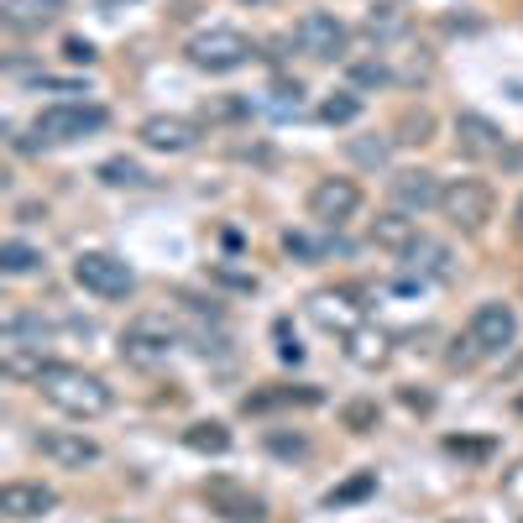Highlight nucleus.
Returning <instances> with one entry per match:
<instances>
[{
	"label": "nucleus",
	"mask_w": 523,
	"mask_h": 523,
	"mask_svg": "<svg viewBox=\"0 0 523 523\" xmlns=\"http://www.w3.org/2000/svg\"><path fill=\"white\" fill-rule=\"evenodd\" d=\"M37 393L48 398L58 414H68V419H100V414H110L105 377L84 372V367H68V361H53V367L37 377Z\"/></svg>",
	"instance_id": "nucleus-1"
},
{
	"label": "nucleus",
	"mask_w": 523,
	"mask_h": 523,
	"mask_svg": "<svg viewBox=\"0 0 523 523\" xmlns=\"http://www.w3.org/2000/svg\"><path fill=\"white\" fill-rule=\"evenodd\" d=\"M184 58L199 74H236V68H246L257 58V42L236 27H210V32H194L184 42Z\"/></svg>",
	"instance_id": "nucleus-2"
},
{
	"label": "nucleus",
	"mask_w": 523,
	"mask_h": 523,
	"mask_svg": "<svg viewBox=\"0 0 523 523\" xmlns=\"http://www.w3.org/2000/svg\"><path fill=\"white\" fill-rule=\"evenodd\" d=\"M110 126V110L95 105V100H58L48 110H37L32 131L42 136L48 147H68V142H84V136H95Z\"/></svg>",
	"instance_id": "nucleus-3"
},
{
	"label": "nucleus",
	"mask_w": 523,
	"mask_h": 523,
	"mask_svg": "<svg viewBox=\"0 0 523 523\" xmlns=\"http://www.w3.org/2000/svg\"><path fill=\"white\" fill-rule=\"evenodd\" d=\"M492 210H497V194H492L487 178H450L445 194H440V215L456 225L461 236H482Z\"/></svg>",
	"instance_id": "nucleus-4"
},
{
	"label": "nucleus",
	"mask_w": 523,
	"mask_h": 523,
	"mask_svg": "<svg viewBox=\"0 0 523 523\" xmlns=\"http://www.w3.org/2000/svg\"><path fill=\"white\" fill-rule=\"evenodd\" d=\"M178 351V325H168L163 314H136V320L121 330V361L126 367H163V361Z\"/></svg>",
	"instance_id": "nucleus-5"
},
{
	"label": "nucleus",
	"mask_w": 523,
	"mask_h": 523,
	"mask_svg": "<svg viewBox=\"0 0 523 523\" xmlns=\"http://www.w3.org/2000/svg\"><path fill=\"white\" fill-rule=\"evenodd\" d=\"M74 283L84 293H95V299H131L136 272L121 257H110V252H79L74 257Z\"/></svg>",
	"instance_id": "nucleus-6"
},
{
	"label": "nucleus",
	"mask_w": 523,
	"mask_h": 523,
	"mask_svg": "<svg viewBox=\"0 0 523 523\" xmlns=\"http://www.w3.org/2000/svg\"><path fill=\"white\" fill-rule=\"evenodd\" d=\"M356 210H361L356 178H320V184L309 189V220L320 225V231H340L346 220H356Z\"/></svg>",
	"instance_id": "nucleus-7"
},
{
	"label": "nucleus",
	"mask_w": 523,
	"mask_h": 523,
	"mask_svg": "<svg viewBox=\"0 0 523 523\" xmlns=\"http://www.w3.org/2000/svg\"><path fill=\"white\" fill-rule=\"evenodd\" d=\"M288 37H293V48H299V53L320 58V63H335L340 53H346V42H351L346 21L330 16V11H309V16H299Z\"/></svg>",
	"instance_id": "nucleus-8"
},
{
	"label": "nucleus",
	"mask_w": 523,
	"mask_h": 523,
	"mask_svg": "<svg viewBox=\"0 0 523 523\" xmlns=\"http://www.w3.org/2000/svg\"><path fill=\"white\" fill-rule=\"evenodd\" d=\"M466 335L476 340V351H482V356L508 351L513 340H518V314H513V304H503V299L476 304V309H471V325H466Z\"/></svg>",
	"instance_id": "nucleus-9"
},
{
	"label": "nucleus",
	"mask_w": 523,
	"mask_h": 523,
	"mask_svg": "<svg viewBox=\"0 0 523 523\" xmlns=\"http://www.w3.org/2000/svg\"><path fill=\"white\" fill-rule=\"evenodd\" d=\"M456 147L466 157H476V163H487V157L508 152V136H503V126H497L492 116H482V110H461V116H456Z\"/></svg>",
	"instance_id": "nucleus-10"
},
{
	"label": "nucleus",
	"mask_w": 523,
	"mask_h": 523,
	"mask_svg": "<svg viewBox=\"0 0 523 523\" xmlns=\"http://www.w3.org/2000/svg\"><path fill=\"white\" fill-rule=\"evenodd\" d=\"M204 503H210L220 518H231V523H262L267 518V503L252 492V487H241L231 482V476H215L210 487H204Z\"/></svg>",
	"instance_id": "nucleus-11"
},
{
	"label": "nucleus",
	"mask_w": 523,
	"mask_h": 523,
	"mask_svg": "<svg viewBox=\"0 0 523 523\" xmlns=\"http://www.w3.org/2000/svg\"><path fill=\"white\" fill-rule=\"evenodd\" d=\"M48 461H58L63 471H84V466H95L100 461V445L79 435V429H42V435L32 440Z\"/></svg>",
	"instance_id": "nucleus-12"
},
{
	"label": "nucleus",
	"mask_w": 523,
	"mask_h": 523,
	"mask_svg": "<svg viewBox=\"0 0 523 523\" xmlns=\"http://www.w3.org/2000/svg\"><path fill=\"white\" fill-rule=\"evenodd\" d=\"M58 508V492L48 482H6L0 487V513L11 523H27V518H48Z\"/></svg>",
	"instance_id": "nucleus-13"
},
{
	"label": "nucleus",
	"mask_w": 523,
	"mask_h": 523,
	"mask_svg": "<svg viewBox=\"0 0 523 523\" xmlns=\"http://www.w3.org/2000/svg\"><path fill=\"white\" fill-rule=\"evenodd\" d=\"M356 299H361V288H320V293L309 299V314H314L325 330H340V335H346V330L361 325V309H367V304H356Z\"/></svg>",
	"instance_id": "nucleus-14"
},
{
	"label": "nucleus",
	"mask_w": 523,
	"mask_h": 523,
	"mask_svg": "<svg viewBox=\"0 0 523 523\" xmlns=\"http://www.w3.org/2000/svg\"><path fill=\"white\" fill-rule=\"evenodd\" d=\"M136 136H142V147H152V152H189V147H199V121H189V116H147L142 126H136Z\"/></svg>",
	"instance_id": "nucleus-15"
},
{
	"label": "nucleus",
	"mask_w": 523,
	"mask_h": 523,
	"mask_svg": "<svg viewBox=\"0 0 523 523\" xmlns=\"http://www.w3.org/2000/svg\"><path fill=\"white\" fill-rule=\"evenodd\" d=\"M63 11H68V0H0V27L16 37H32L42 27H53Z\"/></svg>",
	"instance_id": "nucleus-16"
},
{
	"label": "nucleus",
	"mask_w": 523,
	"mask_h": 523,
	"mask_svg": "<svg viewBox=\"0 0 523 523\" xmlns=\"http://www.w3.org/2000/svg\"><path fill=\"white\" fill-rule=\"evenodd\" d=\"M388 189H393V204H398V210H408V215H424L429 204H440V194H445L440 178L424 173V168H403V173H393Z\"/></svg>",
	"instance_id": "nucleus-17"
},
{
	"label": "nucleus",
	"mask_w": 523,
	"mask_h": 523,
	"mask_svg": "<svg viewBox=\"0 0 523 523\" xmlns=\"http://www.w3.org/2000/svg\"><path fill=\"white\" fill-rule=\"evenodd\" d=\"M367 236L382 246V252H393V257H408V252H414V246H419V220L393 204V210H382V215L372 220V231H367Z\"/></svg>",
	"instance_id": "nucleus-18"
},
{
	"label": "nucleus",
	"mask_w": 523,
	"mask_h": 523,
	"mask_svg": "<svg viewBox=\"0 0 523 523\" xmlns=\"http://www.w3.org/2000/svg\"><path fill=\"white\" fill-rule=\"evenodd\" d=\"M252 110L267 121H299L304 116V84L299 79H272L262 95H252Z\"/></svg>",
	"instance_id": "nucleus-19"
},
{
	"label": "nucleus",
	"mask_w": 523,
	"mask_h": 523,
	"mask_svg": "<svg viewBox=\"0 0 523 523\" xmlns=\"http://www.w3.org/2000/svg\"><path fill=\"white\" fill-rule=\"evenodd\" d=\"M314 403H325L320 388H309V382H278V388H262V393H246L241 408L246 414H272V408H314Z\"/></svg>",
	"instance_id": "nucleus-20"
},
{
	"label": "nucleus",
	"mask_w": 523,
	"mask_h": 523,
	"mask_svg": "<svg viewBox=\"0 0 523 523\" xmlns=\"http://www.w3.org/2000/svg\"><path fill=\"white\" fill-rule=\"evenodd\" d=\"M340 340H346V361H356V367H367V372L382 367V361L393 356V335L377 330V325H367V320H361L356 330H346Z\"/></svg>",
	"instance_id": "nucleus-21"
},
{
	"label": "nucleus",
	"mask_w": 523,
	"mask_h": 523,
	"mask_svg": "<svg viewBox=\"0 0 523 523\" xmlns=\"http://www.w3.org/2000/svg\"><path fill=\"white\" fill-rule=\"evenodd\" d=\"M48 346H27V340H0V372L6 377H27L37 382L42 372H48Z\"/></svg>",
	"instance_id": "nucleus-22"
},
{
	"label": "nucleus",
	"mask_w": 523,
	"mask_h": 523,
	"mask_svg": "<svg viewBox=\"0 0 523 523\" xmlns=\"http://www.w3.org/2000/svg\"><path fill=\"white\" fill-rule=\"evenodd\" d=\"M408 267H414V278H424V283H450V278H456V257H450V246L429 241V236H419V246L408 252Z\"/></svg>",
	"instance_id": "nucleus-23"
},
{
	"label": "nucleus",
	"mask_w": 523,
	"mask_h": 523,
	"mask_svg": "<svg viewBox=\"0 0 523 523\" xmlns=\"http://www.w3.org/2000/svg\"><path fill=\"white\" fill-rule=\"evenodd\" d=\"M408 21H414V16H408L403 0H377V6L367 11V37L372 42H398L408 32Z\"/></svg>",
	"instance_id": "nucleus-24"
},
{
	"label": "nucleus",
	"mask_w": 523,
	"mask_h": 523,
	"mask_svg": "<svg viewBox=\"0 0 523 523\" xmlns=\"http://www.w3.org/2000/svg\"><path fill=\"white\" fill-rule=\"evenodd\" d=\"M184 445L194 450V456H225L231 450V429H225L220 419H199L184 429Z\"/></svg>",
	"instance_id": "nucleus-25"
},
{
	"label": "nucleus",
	"mask_w": 523,
	"mask_h": 523,
	"mask_svg": "<svg viewBox=\"0 0 523 523\" xmlns=\"http://www.w3.org/2000/svg\"><path fill=\"white\" fill-rule=\"evenodd\" d=\"M0 272L6 278H32V272H42V252L32 241H0Z\"/></svg>",
	"instance_id": "nucleus-26"
},
{
	"label": "nucleus",
	"mask_w": 523,
	"mask_h": 523,
	"mask_svg": "<svg viewBox=\"0 0 523 523\" xmlns=\"http://www.w3.org/2000/svg\"><path fill=\"white\" fill-rule=\"evenodd\" d=\"M377 492V471H351L340 487L325 492V508H351V503H367V497Z\"/></svg>",
	"instance_id": "nucleus-27"
},
{
	"label": "nucleus",
	"mask_w": 523,
	"mask_h": 523,
	"mask_svg": "<svg viewBox=\"0 0 523 523\" xmlns=\"http://www.w3.org/2000/svg\"><path fill=\"white\" fill-rule=\"evenodd\" d=\"M445 456H456L466 466H487L497 456V440L492 435H445Z\"/></svg>",
	"instance_id": "nucleus-28"
},
{
	"label": "nucleus",
	"mask_w": 523,
	"mask_h": 523,
	"mask_svg": "<svg viewBox=\"0 0 523 523\" xmlns=\"http://www.w3.org/2000/svg\"><path fill=\"white\" fill-rule=\"evenodd\" d=\"M100 184H110V189H142L147 173H142L136 157H105V163H100Z\"/></svg>",
	"instance_id": "nucleus-29"
},
{
	"label": "nucleus",
	"mask_w": 523,
	"mask_h": 523,
	"mask_svg": "<svg viewBox=\"0 0 523 523\" xmlns=\"http://www.w3.org/2000/svg\"><path fill=\"white\" fill-rule=\"evenodd\" d=\"M356 116H361V95H356V89H335V95L320 100V121L325 126H351Z\"/></svg>",
	"instance_id": "nucleus-30"
},
{
	"label": "nucleus",
	"mask_w": 523,
	"mask_h": 523,
	"mask_svg": "<svg viewBox=\"0 0 523 523\" xmlns=\"http://www.w3.org/2000/svg\"><path fill=\"white\" fill-rule=\"evenodd\" d=\"M346 152H351V163H361V168H382L393 157V136H351Z\"/></svg>",
	"instance_id": "nucleus-31"
},
{
	"label": "nucleus",
	"mask_w": 523,
	"mask_h": 523,
	"mask_svg": "<svg viewBox=\"0 0 523 523\" xmlns=\"http://www.w3.org/2000/svg\"><path fill=\"white\" fill-rule=\"evenodd\" d=\"M429 136H435V116L429 110H403V121L393 126V142H403V147H424Z\"/></svg>",
	"instance_id": "nucleus-32"
},
{
	"label": "nucleus",
	"mask_w": 523,
	"mask_h": 523,
	"mask_svg": "<svg viewBox=\"0 0 523 523\" xmlns=\"http://www.w3.org/2000/svg\"><path fill=\"white\" fill-rule=\"evenodd\" d=\"M346 74H351V84H356V89H382V84H398V79H393L388 53H382V58H361V63H351V68H346Z\"/></svg>",
	"instance_id": "nucleus-33"
},
{
	"label": "nucleus",
	"mask_w": 523,
	"mask_h": 523,
	"mask_svg": "<svg viewBox=\"0 0 523 523\" xmlns=\"http://www.w3.org/2000/svg\"><path fill=\"white\" fill-rule=\"evenodd\" d=\"M340 424H346L351 435H372V429L382 424V408L372 398H351L346 408H340Z\"/></svg>",
	"instance_id": "nucleus-34"
},
{
	"label": "nucleus",
	"mask_w": 523,
	"mask_h": 523,
	"mask_svg": "<svg viewBox=\"0 0 523 523\" xmlns=\"http://www.w3.org/2000/svg\"><path fill=\"white\" fill-rule=\"evenodd\" d=\"M283 252L299 257V262H325L330 257V241L325 236H309V231H283Z\"/></svg>",
	"instance_id": "nucleus-35"
},
{
	"label": "nucleus",
	"mask_w": 523,
	"mask_h": 523,
	"mask_svg": "<svg viewBox=\"0 0 523 523\" xmlns=\"http://www.w3.org/2000/svg\"><path fill=\"white\" fill-rule=\"evenodd\" d=\"M241 116H257L252 95H241V100H210V105H204V121H241Z\"/></svg>",
	"instance_id": "nucleus-36"
},
{
	"label": "nucleus",
	"mask_w": 523,
	"mask_h": 523,
	"mask_svg": "<svg viewBox=\"0 0 523 523\" xmlns=\"http://www.w3.org/2000/svg\"><path fill=\"white\" fill-rule=\"evenodd\" d=\"M267 450H272V456H283V461H293V456H309V440H304V435H283V429H272V435H267Z\"/></svg>",
	"instance_id": "nucleus-37"
},
{
	"label": "nucleus",
	"mask_w": 523,
	"mask_h": 523,
	"mask_svg": "<svg viewBox=\"0 0 523 523\" xmlns=\"http://www.w3.org/2000/svg\"><path fill=\"white\" fill-rule=\"evenodd\" d=\"M210 278L225 283V288H236V293H257V272H236V267L215 262V267H210Z\"/></svg>",
	"instance_id": "nucleus-38"
},
{
	"label": "nucleus",
	"mask_w": 523,
	"mask_h": 523,
	"mask_svg": "<svg viewBox=\"0 0 523 523\" xmlns=\"http://www.w3.org/2000/svg\"><path fill=\"white\" fill-rule=\"evenodd\" d=\"M272 335H278V356L288 361V367H299V361H304V346H299V335L288 330V320H278V325H272Z\"/></svg>",
	"instance_id": "nucleus-39"
},
{
	"label": "nucleus",
	"mask_w": 523,
	"mask_h": 523,
	"mask_svg": "<svg viewBox=\"0 0 523 523\" xmlns=\"http://www.w3.org/2000/svg\"><path fill=\"white\" fill-rule=\"evenodd\" d=\"M63 58H68V63H84V68H89V63H95V42H84V37H68V42H63Z\"/></svg>",
	"instance_id": "nucleus-40"
},
{
	"label": "nucleus",
	"mask_w": 523,
	"mask_h": 523,
	"mask_svg": "<svg viewBox=\"0 0 523 523\" xmlns=\"http://www.w3.org/2000/svg\"><path fill=\"white\" fill-rule=\"evenodd\" d=\"M403 403L419 408V414H429V408H435V398H429V393H414V388H403Z\"/></svg>",
	"instance_id": "nucleus-41"
},
{
	"label": "nucleus",
	"mask_w": 523,
	"mask_h": 523,
	"mask_svg": "<svg viewBox=\"0 0 523 523\" xmlns=\"http://www.w3.org/2000/svg\"><path fill=\"white\" fill-rule=\"evenodd\" d=\"M95 6H100L105 16H116V11H126V6H142V0H95Z\"/></svg>",
	"instance_id": "nucleus-42"
},
{
	"label": "nucleus",
	"mask_w": 523,
	"mask_h": 523,
	"mask_svg": "<svg viewBox=\"0 0 523 523\" xmlns=\"http://www.w3.org/2000/svg\"><path fill=\"white\" fill-rule=\"evenodd\" d=\"M513 236L523 241V194H518V204H513Z\"/></svg>",
	"instance_id": "nucleus-43"
},
{
	"label": "nucleus",
	"mask_w": 523,
	"mask_h": 523,
	"mask_svg": "<svg viewBox=\"0 0 523 523\" xmlns=\"http://www.w3.org/2000/svg\"><path fill=\"white\" fill-rule=\"evenodd\" d=\"M518 414H523V398H518Z\"/></svg>",
	"instance_id": "nucleus-44"
},
{
	"label": "nucleus",
	"mask_w": 523,
	"mask_h": 523,
	"mask_svg": "<svg viewBox=\"0 0 523 523\" xmlns=\"http://www.w3.org/2000/svg\"><path fill=\"white\" fill-rule=\"evenodd\" d=\"M252 6H262V0H252Z\"/></svg>",
	"instance_id": "nucleus-45"
}]
</instances>
